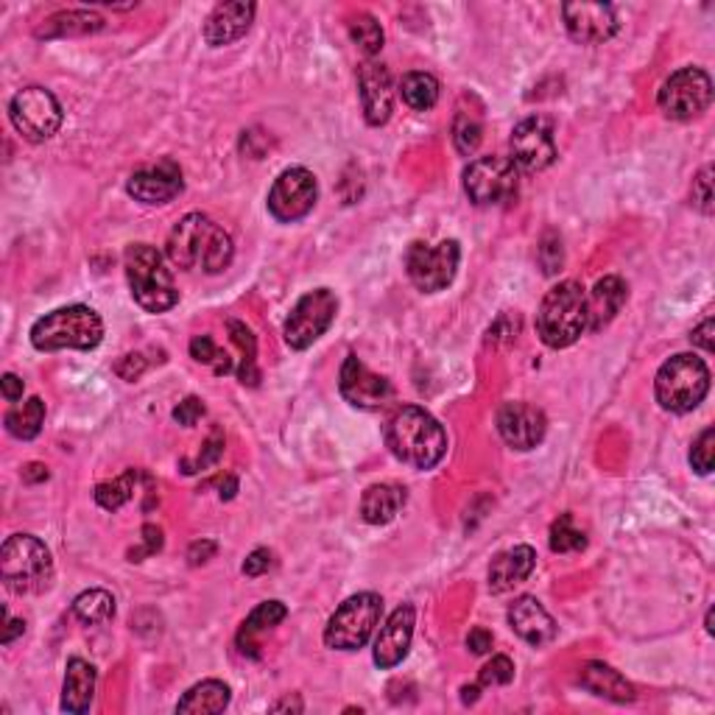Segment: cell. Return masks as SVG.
<instances>
[{
	"label": "cell",
	"instance_id": "cell-1",
	"mask_svg": "<svg viewBox=\"0 0 715 715\" xmlns=\"http://www.w3.org/2000/svg\"><path fill=\"white\" fill-rule=\"evenodd\" d=\"M168 260L182 272L222 274L235 258L233 238L204 213H188L168 235Z\"/></svg>",
	"mask_w": 715,
	"mask_h": 715
},
{
	"label": "cell",
	"instance_id": "cell-2",
	"mask_svg": "<svg viewBox=\"0 0 715 715\" xmlns=\"http://www.w3.org/2000/svg\"><path fill=\"white\" fill-rule=\"evenodd\" d=\"M386 448L400 464L412 469H433L448 453V433L431 412L403 405L386 422Z\"/></svg>",
	"mask_w": 715,
	"mask_h": 715
},
{
	"label": "cell",
	"instance_id": "cell-3",
	"mask_svg": "<svg viewBox=\"0 0 715 715\" xmlns=\"http://www.w3.org/2000/svg\"><path fill=\"white\" fill-rule=\"evenodd\" d=\"M537 333L545 347L564 349L587 333V288L564 279L545 294L537 311Z\"/></svg>",
	"mask_w": 715,
	"mask_h": 715
},
{
	"label": "cell",
	"instance_id": "cell-4",
	"mask_svg": "<svg viewBox=\"0 0 715 715\" xmlns=\"http://www.w3.org/2000/svg\"><path fill=\"white\" fill-rule=\"evenodd\" d=\"M123 272H127L129 288H132V299L146 313H165L179 302L171 269L165 266L163 254L152 243H132V247H127Z\"/></svg>",
	"mask_w": 715,
	"mask_h": 715
},
{
	"label": "cell",
	"instance_id": "cell-5",
	"mask_svg": "<svg viewBox=\"0 0 715 715\" xmlns=\"http://www.w3.org/2000/svg\"><path fill=\"white\" fill-rule=\"evenodd\" d=\"M104 338L102 317L87 305H68L45 313L32 327V344L39 353H59V349H95Z\"/></svg>",
	"mask_w": 715,
	"mask_h": 715
},
{
	"label": "cell",
	"instance_id": "cell-6",
	"mask_svg": "<svg viewBox=\"0 0 715 715\" xmlns=\"http://www.w3.org/2000/svg\"><path fill=\"white\" fill-rule=\"evenodd\" d=\"M0 579L14 595L45 593L53 582L51 551L32 534H12L0 545Z\"/></svg>",
	"mask_w": 715,
	"mask_h": 715
},
{
	"label": "cell",
	"instance_id": "cell-7",
	"mask_svg": "<svg viewBox=\"0 0 715 715\" xmlns=\"http://www.w3.org/2000/svg\"><path fill=\"white\" fill-rule=\"evenodd\" d=\"M710 392V369L704 358L679 353L659 367L654 378V394L665 412L688 414L704 403Z\"/></svg>",
	"mask_w": 715,
	"mask_h": 715
},
{
	"label": "cell",
	"instance_id": "cell-8",
	"mask_svg": "<svg viewBox=\"0 0 715 715\" xmlns=\"http://www.w3.org/2000/svg\"><path fill=\"white\" fill-rule=\"evenodd\" d=\"M383 615V598L378 593H358L333 612L324 629V646L333 652H358L369 643Z\"/></svg>",
	"mask_w": 715,
	"mask_h": 715
},
{
	"label": "cell",
	"instance_id": "cell-9",
	"mask_svg": "<svg viewBox=\"0 0 715 715\" xmlns=\"http://www.w3.org/2000/svg\"><path fill=\"white\" fill-rule=\"evenodd\" d=\"M657 104L671 121H693L713 104V79L702 68H679L663 82Z\"/></svg>",
	"mask_w": 715,
	"mask_h": 715
},
{
	"label": "cell",
	"instance_id": "cell-10",
	"mask_svg": "<svg viewBox=\"0 0 715 715\" xmlns=\"http://www.w3.org/2000/svg\"><path fill=\"white\" fill-rule=\"evenodd\" d=\"M458 260H462L458 241H442L437 247L414 241L405 252V272L417 291L439 294L456 279Z\"/></svg>",
	"mask_w": 715,
	"mask_h": 715
},
{
	"label": "cell",
	"instance_id": "cell-11",
	"mask_svg": "<svg viewBox=\"0 0 715 715\" xmlns=\"http://www.w3.org/2000/svg\"><path fill=\"white\" fill-rule=\"evenodd\" d=\"M9 118L23 138L32 143H45L62 129L64 112L51 90L26 87L9 102Z\"/></svg>",
	"mask_w": 715,
	"mask_h": 715
},
{
	"label": "cell",
	"instance_id": "cell-12",
	"mask_svg": "<svg viewBox=\"0 0 715 715\" xmlns=\"http://www.w3.org/2000/svg\"><path fill=\"white\" fill-rule=\"evenodd\" d=\"M517 165L509 157H478L464 168V193L475 207H494L517 193Z\"/></svg>",
	"mask_w": 715,
	"mask_h": 715
},
{
	"label": "cell",
	"instance_id": "cell-13",
	"mask_svg": "<svg viewBox=\"0 0 715 715\" xmlns=\"http://www.w3.org/2000/svg\"><path fill=\"white\" fill-rule=\"evenodd\" d=\"M338 313V299L330 288H317V291H308L297 305H294L291 317L285 322V344L291 349H308L311 344H317L319 338L324 336L333 324Z\"/></svg>",
	"mask_w": 715,
	"mask_h": 715
},
{
	"label": "cell",
	"instance_id": "cell-14",
	"mask_svg": "<svg viewBox=\"0 0 715 715\" xmlns=\"http://www.w3.org/2000/svg\"><path fill=\"white\" fill-rule=\"evenodd\" d=\"M317 199V177H313L308 168H302V165H294V168H285V171L274 179L266 204L274 222L294 224L302 222V218L311 213Z\"/></svg>",
	"mask_w": 715,
	"mask_h": 715
},
{
	"label": "cell",
	"instance_id": "cell-15",
	"mask_svg": "<svg viewBox=\"0 0 715 715\" xmlns=\"http://www.w3.org/2000/svg\"><path fill=\"white\" fill-rule=\"evenodd\" d=\"M338 392L355 408L364 412H380L394 397V389L386 378L374 374L358 355H347L342 374H338Z\"/></svg>",
	"mask_w": 715,
	"mask_h": 715
},
{
	"label": "cell",
	"instance_id": "cell-16",
	"mask_svg": "<svg viewBox=\"0 0 715 715\" xmlns=\"http://www.w3.org/2000/svg\"><path fill=\"white\" fill-rule=\"evenodd\" d=\"M557 159L553 129L545 118H526L512 132V163L528 174L545 171Z\"/></svg>",
	"mask_w": 715,
	"mask_h": 715
},
{
	"label": "cell",
	"instance_id": "cell-17",
	"mask_svg": "<svg viewBox=\"0 0 715 715\" xmlns=\"http://www.w3.org/2000/svg\"><path fill=\"white\" fill-rule=\"evenodd\" d=\"M564 28L570 39L582 45H601L618 34V14L609 3H564Z\"/></svg>",
	"mask_w": 715,
	"mask_h": 715
},
{
	"label": "cell",
	"instance_id": "cell-18",
	"mask_svg": "<svg viewBox=\"0 0 715 715\" xmlns=\"http://www.w3.org/2000/svg\"><path fill=\"white\" fill-rule=\"evenodd\" d=\"M182 171L174 159H163L157 165L140 168L129 177L127 193L140 204L157 207V204H168L182 193Z\"/></svg>",
	"mask_w": 715,
	"mask_h": 715
},
{
	"label": "cell",
	"instance_id": "cell-19",
	"mask_svg": "<svg viewBox=\"0 0 715 715\" xmlns=\"http://www.w3.org/2000/svg\"><path fill=\"white\" fill-rule=\"evenodd\" d=\"M498 433L500 439L514 450H534L548 433V419L537 405L528 403H507L498 412Z\"/></svg>",
	"mask_w": 715,
	"mask_h": 715
},
{
	"label": "cell",
	"instance_id": "cell-20",
	"mask_svg": "<svg viewBox=\"0 0 715 715\" xmlns=\"http://www.w3.org/2000/svg\"><path fill=\"white\" fill-rule=\"evenodd\" d=\"M414 627H417V609L412 604H403V607H397L389 615L386 627H380L378 637H374L372 657L378 668L389 671V668H397L408 657Z\"/></svg>",
	"mask_w": 715,
	"mask_h": 715
},
{
	"label": "cell",
	"instance_id": "cell-21",
	"mask_svg": "<svg viewBox=\"0 0 715 715\" xmlns=\"http://www.w3.org/2000/svg\"><path fill=\"white\" fill-rule=\"evenodd\" d=\"M358 95H361L364 118L369 127H383L392 118L394 109V87H392V73L386 64L367 59L358 68Z\"/></svg>",
	"mask_w": 715,
	"mask_h": 715
},
{
	"label": "cell",
	"instance_id": "cell-22",
	"mask_svg": "<svg viewBox=\"0 0 715 715\" xmlns=\"http://www.w3.org/2000/svg\"><path fill=\"white\" fill-rule=\"evenodd\" d=\"M509 627L514 629L520 640H526L528 646L534 648L548 646L557 637V623L534 595H520L517 601L509 607Z\"/></svg>",
	"mask_w": 715,
	"mask_h": 715
},
{
	"label": "cell",
	"instance_id": "cell-23",
	"mask_svg": "<svg viewBox=\"0 0 715 715\" xmlns=\"http://www.w3.org/2000/svg\"><path fill=\"white\" fill-rule=\"evenodd\" d=\"M258 7L254 3H218L210 17L204 20V43L210 48H224L233 45L252 28V20Z\"/></svg>",
	"mask_w": 715,
	"mask_h": 715
},
{
	"label": "cell",
	"instance_id": "cell-24",
	"mask_svg": "<svg viewBox=\"0 0 715 715\" xmlns=\"http://www.w3.org/2000/svg\"><path fill=\"white\" fill-rule=\"evenodd\" d=\"M534 568H537V551L532 545H514L509 551L498 553L489 564V589L494 595L509 593V589L526 582Z\"/></svg>",
	"mask_w": 715,
	"mask_h": 715
},
{
	"label": "cell",
	"instance_id": "cell-25",
	"mask_svg": "<svg viewBox=\"0 0 715 715\" xmlns=\"http://www.w3.org/2000/svg\"><path fill=\"white\" fill-rule=\"evenodd\" d=\"M629 291L627 283L621 277H601L593 285V291H587V330L589 333H598V330L607 327L618 313H621L623 302H627Z\"/></svg>",
	"mask_w": 715,
	"mask_h": 715
},
{
	"label": "cell",
	"instance_id": "cell-26",
	"mask_svg": "<svg viewBox=\"0 0 715 715\" xmlns=\"http://www.w3.org/2000/svg\"><path fill=\"white\" fill-rule=\"evenodd\" d=\"M579 684L584 690H589L593 696H601L607 702L615 704H627L634 702V684L627 682V677H621V671H615L612 665L598 663V659H589L579 668Z\"/></svg>",
	"mask_w": 715,
	"mask_h": 715
},
{
	"label": "cell",
	"instance_id": "cell-27",
	"mask_svg": "<svg viewBox=\"0 0 715 715\" xmlns=\"http://www.w3.org/2000/svg\"><path fill=\"white\" fill-rule=\"evenodd\" d=\"M95 668L82 657H73L64 668L62 684V710L73 715H84L93 704L95 696Z\"/></svg>",
	"mask_w": 715,
	"mask_h": 715
},
{
	"label": "cell",
	"instance_id": "cell-28",
	"mask_svg": "<svg viewBox=\"0 0 715 715\" xmlns=\"http://www.w3.org/2000/svg\"><path fill=\"white\" fill-rule=\"evenodd\" d=\"M405 500H408V494L400 484H374L361 498V517L369 526H386L397 517Z\"/></svg>",
	"mask_w": 715,
	"mask_h": 715
},
{
	"label": "cell",
	"instance_id": "cell-29",
	"mask_svg": "<svg viewBox=\"0 0 715 715\" xmlns=\"http://www.w3.org/2000/svg\"><path fill=\"white\" fill-rule=\"evenodd\" d=\"M288 618V607H285L283 601H263L258 604V607L249 612V618L243 621L241 632H238V648H241L243 654H249V657H258V637L260 634L272 632L274 627H279V623Z\"/></svg>",
	"mask_w": 715,
	"mask_h": 715
},
{
	"label": "cell",
	"instance_id": "cell-30",
	"mask_svg": "<svg viewBox=\"0 0 715 715\" xmlns=\"http://www.w3.org/2000/svg\"><path fill=\"white\" fill-rule=\"evenodd\" d=\"M229 699H233V690L229 684H224L222 679H204V682L193 684V688L179 699L177 713H190V715H216L224 713L229 707Z\"/></svg>",
	"mask_w": 715,
	"mask_h": 715
},
{
	"label": "cell",
	"instance_id": "cell-31",
	"mask_svg": "<svg viewBox=\"0 0 715 715\" xmlns=\"http://www.w3.org/2000/svg\"><path fill=\"white\" fill-rule=\"evenodd\" d=\"M104 28V17L98 12H87V9H73V12H59L53 17L45 20V26L39 28L37 37L53 39V37H76V34H95Z\"/></svg>",
	"mask_w": 715,
	"mask_h": 715
},
{
	"label": "cell",
	"instance_id": "cell-32",
	"mask_svg": "<svg viewBox=\"0 0 715 715\" xmlns=\"http://www.w3.org/2000/svg\"><path fill=\"white\" fill-rule=\"evenodd\" d=\"M439 82L431 76V73H422V70H412L405 73L403 82H400V98L417 112H428V109L437 107L439 102Z\"/></svg>",
	"mask_w": 715,
	"mask_h": 715
},
{
	"label": "cell",
	"instance_id": "cell-33",
	"mask_svg": "<svg viewBox=\"0 0 715 715\" xmlns=\"http://www.w3.org/2000/svg\"><path fill=\"white\" fill-rule=\"evenodd\" d=\"M3 422H7V431L12 433L14 439H23V442L34 439L39 431H43V422H45L43 397H32L26 400V403H17L14 408H9Z\"/></svg>",
	"mask_w": 715,
	"mask_h": 715
},
{
	"label": "cell",
	"instance_id": "cell-34",
	"mask_svg": "<svg viewBox=\"0 0 715 715\" xmlns=\"http://www.w3.org/2000/svg\"><path fill=\"white\" fill-rule=\"evenodd\" d=\"M229 338L235 342V347L241 349V367H238V380L243 386H258L260 383V369H258V338H254L252 330L247 327L238 319H229L227 322Z\"/></svg>",
	"mask_w": 715,
	"mask_h": 715
},
{
	"label": "cell",
	"instance_id": "cell-35",
	"mask_svg": "<svg viewBox=\"0 0 715 715\" xmlns=\"http://www.w3.org/2000/svg\"><path fill=\"white\" fill-rule=\"evenodd\" d=\"M73 615L84 627H102L115 618V598L107 589H84L73 601Z\"/></svg>",
	"mask_w": 715,
	"mask_h": 715
},
{
	"label": "cell",
	"instance_id": "cell-36",
	"mask_svg": "<svg viewBox=\"0 0 715 715\" xmlns=\"http://www.w3.org/2000/svg\"><path fill=\"white\" fill-rule=\"evenodd\" d=\"M138 469H127L121 478H115V481H104L95 487V503L107 512H118L121 507H127L129 500L134 498V489H138Z\"/></svg>",
	"mask_w": 715,
	"mask_h": 715
},
{
	"label": "cell",
	"instance_id": "cell-37",
	"mask_svg": "<svg viewBox=\"0 0 715 715\" xmlns=\"http://www.w3.org/2000/svg\"><path fill=\"white\" fill-rule=\"evenodd\" d=\"M349 37H353V43L358 45V51L367 59L378 57V53L383 51V43H386L383 26L367 12L355 14V17L349 20Z\"/></svg>",
	"mask_w": 715,
	"mask_h": 715
},
{
	"label": "cell",
	"instance_id": "cell-38",
	"mask_svg": "<svg viewBox=\"0 0 715 715\" xmlns=\"http://www.w3.org/2000/svg\"><path fill=\"white\" fill-rule=\"evenodd\" d=\"M548 545L553 553H579L587 548V537L576 526L573 514H559V520H553L551 534H548Z\"/></svg>",
	"mask_w": 715,
	"mask_h": 715
},
{
	"label": "cell",
	"instance_id": "cell-39",
	"mask_svg": "<svg viewBox=\"0 0 715 715\" xmlns=\"http://www.w3.org/2000/svg\"><path fill=\"white\" fill-rule=\"evenodd\" d=\"M481 134L484 127L481 121H478V115L462 109V112L456 115V121H453V146H456V152L462 154V157H469V154L478 152Z\"/></svg>",
	"mask_w": 715,
	"mask_h": 715
},
{
	"label": "cell",
	"instance_id": "cell-40",
	"mask_svg": "<svg viewBox=\"0 0 715 715\" xmlns=\"http://www.w3.org/2000/svg\"><path fill=\"white\" fill-rule=\"evenodd\" d=\"M190 358L199 364H210L216 374H227L235 369L233 361H229V355L224 353V349H218L216 342L210 336H196L190 342Z\"/></svg>",
	"mask_w": 715,
	"mask_h": 715
},
{
	"label": "cell",
	"instance_id": "cell-41",
	"mask_svg": "<svg viewBox=\"0 0 715 715\" xmlns=\"http://www.w3.org/2000/svg\"><path fill=\"white\" fill-rule=\"evenodd\" d=\"M715 462V428H704L699 439L690 448V467L696 469L699 475L713 473Z\"/></svg>",
	"mask_w": 715,
	"mask_h": 715
},
{
	"label": "cell",
	"instance_id": "cell-42",
	"mask_svg": "<svg viewBox=\"0 0 715 715\" xmlns=\"http://www.w3.org/2000/svg\"><path fill=\"white\" fill-rule=\"evenodd\" d=\"M512 679H514V663L507 657V654H498V657H492L481 668L478 684H481V688H500V684H509Z\"/></svg>",
	"mask_w": 715,
	"mask_h": 715
},
{
	"label": "cell",
	"instance_id": "cell-43",
	"mask_svg": "<svg viewBox=\"0 0 715 715\" xmlns=\"http://www.w3.org/2000/svg\"><path fill=\"white\" fill-rule=\"evenodd\" d=\"M539 266H543L545 274H557L559 269L564 266V249H562V238L557 233H545L543 241H539Z\"/></svg>",
	"mask_w": 715,
	"mask_h": 715
},
{
	"label": "cell",
	"instance_id": "cell-44",
	"mask_svg": "<svg viewBox=\"0 0 715 715\" xmlns=\"http://www.w3.org/2000/svg\"><path fill=\"white\" fill-rule=\"evenodd\" d=\"M222 456H224V437L216 431V433H213V437L207 439V442H204V448H202V453H199L196 462H190V458H184V462H182V473L184 475H193V473H199V469L213 467V464H216Z\"/></svg>",
	"mask_w": 715,
	"mask_h": 715
},
{
	"label": "cell",
	"instance_id": "cell-45",
	"mask_svg": "<svg viewBox=\"0 0 715 715\" xmlns=\"http://www.w3.org/2000/svg\"><path fill=\"white\" fill-rule=\"evenodd\" d=\"M713 165H704L702 171H699V177L693 179V193H690V199H693V207L702 210L704 216H710L713 213Z\"/></svg>",
	"mask_w": 715,
	"mask_h": 715
},
{
	"label": "cell",
	"instance_id": "cell-46",
	"mask_svg": "<svg viewBox=\"0 0 715 715\" xmlns=\"http://www.w3.org/2000/svg\"><path fill=\"white\" fill-rule=\"evenodd\" d=\"M163 551V528L159 526H143V545L129 551V559L132 562H143V557H154V553Z\"/></svg>",
	"mask_w": 715,
	"mask_h": 715
},
{
	"label": "cell",
	"instance_id": "cell-47",
	"mask_svg": "<svg viewBox=\"0 0 715 715\" xmlns=\"http://www.w3.org/2000/svg\"><path fill=\"white\" fill-rule=\"evenodd\" d=\"M202 417H204V403L199 397H184L182 403L174 408V419H177L179 425H184V428H193Z\"/></svg>",
	"mask_w": 715,
	"mask_h": 715
},
{
	"label": "cell",
	"instance_id": "cell-48",
	"mask_svg": "<svg viewBox=\"0 0 715 715\" xmlns=\"http://www.w3.org/2000/svg\"><path fill=\"white\" fill-rule=\"evenodd\" d=\"M274 564V553L269 551V548H258V551H252L247 557V562H243V576L254 579V576H263L269 568Z\"/></svg>",
	"mask_w": 715,
	"mask_h": 715
},
{
	"label": "cell",
	"instance_id": "cell-49",
	"mask_svg": "<svg viewBox=\"0 0 715 715\" xmlns=\"http://www.w3.org/2000/svg\"><path fill=\"white\" fill-rule=\"evenodd\" d=\"M115 372L121 374L123 380H129V383H134V380L140 378V374L146 372V358L140 353H129L123 355L121 361L115 364Z\"/></svg>",
	"mask_w": 715,
	"mask_h": 715
},
{
	"label": "cell",
	"instance_id": "cell-50",
	"mask_svg": "<svg viewBox=\"0 0 715 715\" xmlns=\"http://www.w3.org/2000/svg\"><path fill=\"white\" fill-rule=\"evenodd\" d=\"M216 551H218V545L213 543V539H199V543H193L188 548V562L196 568V564H204L207 559L216 557Z\"/></svg>",
	"mask_w": 715,
	"mask_h": 715
},
{
	"label": "cell",
	"instance_id": "cell-51",
	"mask_svg": "<svg viewBox=\"0 0 715 715\" xmlns=\"http://www.w3.org/2000/svg\"><path fill=\"white\" fill-rule=\"evenodd\" d=\"M467 648L473 654H478V657H481V654H489V652H492V632H487V629H484V627L469 629Z\"/></svg>",
	"mask_w": 715,
	"mask_h": 715
},
{
	"label": "cell",
	"instance_id": "cell-52",
	"mask_svg": "<svg viewBox=\"0 0 715 715\" xmlns=\"http://www.w3.org/2000/svg\"><path fill=\"white\" fill-rule=\"evenodd\" d=\"M713 333H715V322H713V317H710V319H704V322L699 324L696 330H693V336H690V342L696 344V347H702L704 353H713V349H715Z\"/></svg>",
	"mask_w": 715,
	"mask_h": 715
},
{
	"label": "cell",
	"instance_id": "cell-53",
	"mask_svg": "<svg viewBox=\"0 0 715 715\" xmlns=\"http://www.w3.org/2000/svg\"><path fill=\"white\" fill-rule=\"evenodd\" d=\"M0 389H3V397L9 400V403H17V400H23V380L17 378V374H3V380H0Z\"/></svg>",
	"mask_w": 715,
	"mask_h": 715
},
{
	"label": "cell",
	"instance_id": "cell-54",
	"mask_svg": "<svg viewBox=\"0 0 715 715\" xmlns=\"http://www.w3.org/2000/svg\"><path fill=\"white\" fill-rule=\"evenodd\" d=\"M3 623H7V627H3V637L0 640H3V646H12L14 637H20V634L26 632V623L17 621V618H12L7 609H3Z\"/></svg>",
	"mask_w": 715,
	"mask_h": 715
},
{
	"label": "cell",
	"instance_id": "cell-55",
	"mask_svg": "<svg viewBox=\"0 0 715 715\" xmlns=\"http://www.w3.org/2000/svg\"><path fill=\"white\" fill-rule=\"evenodd\" d=\"M23 481L26 484H37V481H48V467L45 464H26V469H23Z\"/></svg>",
	"mask_w": 715,
	"mask_h": 715
},
{
	"label": "cell",
	"instance_id": "cell-56",
	"mask_svg": "<svg viewBox=\"0 0 715 715\" xmlns=\"http://www.w3.org/2000/svg\"><path fill=\"white\" fill-rule=\"evenodd\" d=\"M235 492H238V478L227 475V478L222 481V492H218V494H222V500H233Z\"/></svg>",
	"mask_w": 715,
	"mask_h": 715
},
{
	"label": "cell",
	"instance_id": "cell-57",
	"mask_svg": "<svg viewBox=\"0 0 715 715\" xmlns=\"http://www.w3.org/2000/svg\"><path fill=\"white\" fill-rule=\"evenodd\" d=\"M272 710L274 713H279V710H294V713H299V710H302V702H299V699H294L291 702V696H288V699H283V702L272 704Z\"/></svg>",
	"mask_w": 715,
	"mask_h": 715
},
{
	"label": "cell",
	"instance_id": "cell-58",
	"mask_svg": "<svg viewBox=\"0 0 715 715\" xmlns=\"http://www.w3.org/2000/svg\"><path fill=\"white\" fill-rule=\"evenodd\" d=\"M478 693H481V684H473V688H462V702L464 704H473V702H478Z\"/></svg>",
	"mask_w": 715,
	"mask_h": 715
},
{
	"label": "cell",
	"instance_id": "cell-59",
	"mask_svg": "<svg viewBox=\"0 0 715 715\" xmlns=\"http://www.w3.org/2000/svg\"><path fill=\"white\" fill-rule=\"evenodd\" d=\"M704 629H707V634H713V609H710L707 618H704Z\"/></svg>",
	"mask_w": 715,
	"mask_h": 715
}]
</instances>
